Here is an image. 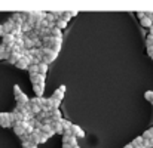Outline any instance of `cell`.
Returning a JSON list of instances; mask_svg holds the SVG:
<instances>
[{"label":"cell","instance_id":"obj_1","mask_svg":"<svg viewBox=\"0 0 153 148\" xmlns=\"http://www.w3.org/2000/svg\"><path fill=\"white\" fill-rule=\"evenodd\" d=\"M40 53H42V62H43V64H46V65L52 64V62L56 59V56H58V53H55L52 49L45 48V46H42V48H40Z\"/></svg>","mask_w":153,"mask_h":148},{"label":"cell","instance_id":"obj_2","mask_svg":"<svg viewBox=\"0 0 153 148\" xmlns=\"http://www.w3.org/2000/svg\"><path fill=\"white\" fill-rule=\"evenodd\" d=\"M13 95H15L16 104H19V105H28V104H30V98L21 91V88H19L18 85L13 86Z\"/></svg>","mask_w":153,"mask_h":148},{"label":"cell","instance_id":"obj_3","mask_svg":"<svg viewBox=\"0 0 153 148\" xmlns=\"http://www.w3.org/2000/svg\"><path fill=\"white\" fill-rule=\"evenodd\" d=\"M25 126H27V121H18V123H13L12 127H13L15 135H18L19 138H21L22 135H25Z\"/></svg>","mask_w":153,"mask_h":148},{"label":"cell","instance_id":"obj_4","mask_svg":"<svg viewBox=\"0 0 153 148\" xmlns=\"http://www.w3.org/2000/svg\"><path fill=\"white\" fill-rule=\"evenodd\" d=\"M64 94H65V86L62 85V86H59L53 94H52L51 98L53 99V101H58V102H61L62 101V98H64Z\"/></svg>","mask_w":153,"mask_h":148},{"label":"cell","instance_id":"obj_5","mask_svg":"<svg viewBox=\"0 0 153 148\" xmlns=\"http://www.w3.org/2000/svg\"><path fill=\"white\" fill-rule=\"evenodd\" d=\"M0 126L1 127H10L12 121L9 119V113H0Z\"/></svg>","mask_w":153,"mask_h":148},{"label":"cell","instance_id":"obj_6","mask_svg":"<svg viewBox=\"0 0 153 148\" xmlns=\"http://www.w3.org/2000/svg\"><path fill=\"white\" fill-rule=\"evenodd\" d=\"M62 145L77 147V138H74L73 135H70V136H62Z\"/></svg>","mask_w":153,"mask_h":148},{"label":"cell","instance_id":"obj_7","mask_svg":"<svg viewBox=\"0 0 153 148\" xmlns=\"http://www.w3.org/2000/svg\"><path fill=\"white\" fill-rule=\"evenodd\" d=\"M62 120H64V119H62V114H61L59 110L51 111V123H59V121H62Z\"/></svg>","mask_w":153,"mask_h":148},{"label":"cell","instance_id":"obj_8","mask_svg":"<svg viewBox=\"0 0 153 148\" xmlns=\"http://www.w3.org/2000/svg\"><path fill=\"white\" fill-rule=\"evenodd\" d=\"M30 80H31L33 86H34V85H42V86H45V76H42V74L33 76V77H30Z\"/></svg>","mask_w":153,"mask_h":148},{"label":"cell","instance_id":"obj_9","mask_svg":"<svg viewBox=\"0 0 153 148\" xmlns=\"http://www.w3.org/2000/svg\"><path fill=\"white\" fill-rule=\"evenodd\" d=\"M71 132H73V136H74V138H83V136H85V132H83V129H82L80 126H77V124H73V129H71Z\"/></svg>","mask_w":153,"mask_h":148},{"label":"cell","instance_id":"obj_10","mask_svg":"<svg viewBox=\"0 0 153 148\" xmlns=\"http://www.w3.org/2000/svg\"><path fill=\"white\" fill-rule=\"evenodd\" d=\"M12 43H15V37H13V34H4V36L1 37V45L9 46V45H12Z\"/></svg>","mask_w":153,"mask_h":148},{"label":"cell","instance_id":"obj_11","mask_svg":"<svg viewBox=\"0 0 153 148\" xmlns=\"http://www.w3.org/2000/svg\"><path fill=\"white\" fill-rule=\"evenodd\" d=\"M33 92L37 98H43V92H45V86L42 85H34L33 86Z\"/></svg>","mask_w":153,"mask_h":148},{"label":"cell","instance_id":"obj_12","mask_svg":"<svg viewBox=\"0 0 153 148\" xmlns=\"http://www.w3.org/2000/svg\"><path fill=\"white\" fill-rule=\"evenodd\" d=\"M40 132H42V133H45V135H48L49 138L55 135V132H53V129H52V124H43V126H42V129H40Z\"/></svg>","mask_w":153,"mask_h":148},{"label":"cell","instance_id":"obj_13","mask_svg":"<svg viewBox=\"0 0 153 148\" xmlns=\"http://www.w3.org/2000/svg\"><path fill=\"white\" fill-rule=\"evenodd\" d=\"M1 25H3V30H4L6 34H12V31H13V22H12L10 19H7V21L3 22Z\"/></svg>","mask_w":153,"mask_h":148},{"label":"cell","instance_id":"obj_14","mask_svg":"<svg viewBox=\"0 0 153 148\" xmlns=\"http://www.w3.org/2000/svg\"><path fill=\"white\" fill-rule=\"evenodd\" d=\"M15 67H16V68H19V70H28L30 64H28V61L22 56V59H19V61L15 64Z\"/></svg>","mask_w":153,"mask_h":148},{"label":"cell","instance_id":"obj_15","mask_svg":"<svg viewBox=\"0 0 153 148\" xmlns=\"http://www.w3.org/2000/svg\"><path fill=\"white\" fill-rule=\"evenodd\" d=\"M0 59H10V53L6 50V46L4 45H0Z\"/></svg>","mask_w":153,"mask_h":148},{"label":"cell","instance_id":"obj_16","mask_svg":"<svg viewBox=\"0 0 153 148\" xmlns=\"http://www.w3.org/2000/svg\"><path fill=\"white\" fill-rule=\"evenodd\" d=\"M52 129L55 133H59V135H64V127H62V121L59 123H52Z\"/></svg>","mask_w":153,"mask_h":148},{"label":"cell","instance_id":"obj_17","mask_svg":"<svg viewBox=\"0 0 153 148\" xmlns=\"http://www.w3.org/2000/svg\"><path fill=\"white\" fill-rule=\"evenodd\" d=\"M67 24H68V21H65L64 18H58V19L55 21V27L59 28V30H64V28L67 27Z\"/></svg>","mask_w":153,"mask_h":148},{"label":"cell","instance_id":"obj_18","mask_svg":"<svg viewBox=\"0 0 153 148\" xmlns=\"http://www.w3.org/2000/svg\"><path fill=\"white\" fill-rule=\"evenodd\" d=\"M19 59H22V53H21V52H16V53H10V59H9V62L15 65V64H16V62H18Z\"/></svg>","mask_w":153,"mask_h":148},{"label":"cell","instance_id":"obj_19","mask_svg":"<svg viewBox=\"0 0 153 148\" xmlns=\"http://www.w3.org/2000/svg\"><path fill=\"white\" fill-rule=\"evenodd\" d=\"M140 22H141V25H143V27H146V28H152L153 27V21L147 16V15H146L143 19H140Z\"/></svg>","mask_w":153,"mask_h":148},{"label":"cell","instance_id":"obj_20","mask_svg":"<svg viewBox=\"0 0 153 148\" xmlns=\"http://www.w3.org/2000/svg\"><path fill=\"white\" fill-rule=\"evenodd\" d=\"M27 71H28L30 77H33V76H37V74H39V65H30Z\"/></svg>","mask_w":153,"mask_h":148},{"label":"cell","instance_id":"obj_21","mask_svg":"<svg viewBox=\"0 0 153 148\" xmlns=\"http://www.w3.org/2000/svg\"><path fill=\"white\" fill-rule=\"evenodd\" d=\"M143 142H144V139H143V136H137L132 142H131V145L134 148H137V147H143Z\"/></svg>","mask_w":153,"mask_h":148},{"label":"cell","instance_id":"obj_22","mask_svg":"<svg viewBox=\"0 0 153 148\" xmlns=\"http://www.w3.org/2000/svg\"><path fill=\"white\" fill-rule=\"evenodd\" d=\"M48 68H49V65H46V64L40 62V64H39V74H42V76H46V73H48Z\"/></svg>","mask_w":153,"mask_h":148},{"label":"cell","instance_id":"obj_23","mask_svg":"<svg viewBox=\"0 0 153 148\" xmlns=\"http://www.w3.org/2000/svg\"><path fill=\"white\" fill-rule=\"evenodd\" d=\"M30 104H33V105H39V107L43 108V98H37V96H34V98L30 99Z\"/></svg>","mask_w":153,"mask_h":148},{"label":"cell","instance_id":"obj_24","mask_svg":"<svg viewBox=\"0 0 153 148\" xmlns=\"http://www.w3.org/2000/svg\"><path fill=\"white\" fill-rule=\"evenodd\" d=\"M51 36L52 37H56V39H62V33H61V30H59V28H56V27H53V28H52Z\"/></svg>","mask_w":153,"mask_h":148},{"label":"cell","instance_id":"obj_25","mask_svg":"<svg viewBox=\"0 0 153 148\" xmlns=\"http://www.w3.org/2000/svg\"><path fill=\"white\" fill-rule=\"evenodd\" d=\"M141 136H143L144 139H149V141H150V139H153V127L147 129V130H146V132H144Z\"/></svg>","mask_w":153,"mask_h":148},{"label":"cell","instance_id":"obj_26","mask_svg":"<svg viewBox=\"0 0 153 148\" xmlns=\"http://www.w3.org/2000/svg\"><path fill=\"white\" fill-rule=\"evenodd\" d=\"M144 98L147 99V101L153 105V91H147V92L144 94Z\"/></svg>","mask_w":153,"mask_h":148},{"label":"cell","instance_id":"obj_27","mask_svg":"<svg viewBox=\"0 0 153 148\" xmlns=\"http://www.w3.org/2000/svg\"><path fill=\"white\" fill-rule=\"evenodd\" d=\"M146 45H147V49H149V48H153V36H147Z\"/></svg>","mask_w":153,"mask_h":148},{"label":"cell","instance_id":"obj_28","mask_svg":"<svg viewBox=\"0 0 153 148\" xmlns=\"http://www.w3.org/2000/svg\"><path fill=\"white\" fill-rule=\"evenodd\" d=\"M62 18H64L65 21H70V18H71V12H67V10H64V13H62Z\"/></svg>","mask_w":153,"mask_h":148},{"label":"cell","instance_id":"obj_29","mask_svg":"<svg viewBox=\"0 0 153 148\" xmlns=\"http://www.w3.org/2000/svg\"><path fill=\"white\" fill-rule=\"evenodd\" d=\"M48 139H49V136H48V135H45V133H42V136H40V144L46 142Z\"/></svg>","mask_w":153,"mask_h":148},{"label":"cell","instance_id":"obj_30","mask_svg":"<svg viewBox=\"0 0 153 148\" xmlns=\"http://www.w3.org/2000/svg\"><path fill=\"white\" fill-rule=\"evenodd\" d=\"M143 139H144V138H143ZM143 147H144V148H150V141H149V139H144Z\"/></svg>","mask_w":153,"mask_h":148},{"label":"cell","instance_id":"obj_31","mask_svg":"<svg viewBox=\"0 0 153 148\" xmlns=\"http://www.w3.org/2000/svg\"><path fill=\"white\" fill-rule=\"evenodd\" d=\"M147 53H149V56L153 59V48H149V49H147Z\"/></svg>","mask_w":153,"mask_h":148},{"label":"cell","instance_id":"obj_32","mask_svg":"<svg viewBox=\"0 0 153 148\" xmlns=\"http://www.w3.org/2000/svg\"><path fill=\"white\" fill-rule=\"evenodd\" d=\"M24 148H37V145H36V144H31V142H30V144H27V147H24Z\"/></svg>","mask_w":153,"mask_h":148},{"label":"cell","instance_id":"obj_33","mask_svg":"<svg viewBox=\"0 0 153 148\" xmlns=\"http://www.w3.org/2000/svg\"><path fill=\"white\" fill-rule=\"evenodd\" d=\"M137 15H138V18H140V19H143V18L146 16V13H144V12H138Z\"/></svg>","mask_w":153,"mask_h":148},{"label":"cell","instance_id":"obj_34","mask_svg":"<svg viewBox=\"0 0 153 148\" xmlns=\"http://www.w3.org/2000/svg\"><path fill=\"white\" fill-rule=\"evenodd\" d=\"M6 33H4V30H3V25H0V37H3Z\"/></svg>","mask_w":153,"mask_h":148},{"label":"cell","instance_id":"obj_35","mask_svg":"<svg viewBox=\"0 0 153 148\" xmlns=\"http://www.w3.org/2000/svg\"><path fill=\"white\" fill-rule=\"evenodd\" d=\"M77 13H79L77 10H71V16H77Z\"/></svg>","mask_w":153,"mask_h":148},{"label":"cell","instance_id":"obj_36","mask_svg":"<svg viewBox=\"0 0 153 148\" xmlns=\"http://www.w3.org/2000/svg\"><path fill=\"white\" fill-rule=\"evenodd\" d=\"M123 148H134V147H132L131 144H128V145H125V147H123Z\"/></svg>","mask_w":153,"mask_h":148},{"label":"cell","instance_id":"obj_37","mask_svg":"<svg viewBox=\"0 0 153 148\" xmlns=\"http://www.w3.org/2000/svg\"><path fill=\"white\" fill-rule=\"evenodd\" d=\"M149 30H150V34H149V36H153V27L152 28H149Z\"/></svg>","mask_w":153,"mask_h":148},{"label":"cell","instance_id":"obj_38","mask_svg":"<svg viewBox=\"0 0 153 148\" xmlns=\"http://www.w3.org/2000/svg\"><path fill=\"white\" fill-rule=\"evenodd\" d=\"M150 148H153V139H150Z\"/></svg>","mask_w":153,"mask_h":148},{"label":"cell","instance_id":"obj_39","mask_svg":"<svg viewBox=\"0 0 153 148\" xmlns=\"http://www.w3.org/2000/svg\"><path fill=\"white\" fill-rule=\"evenodd\" d=\"M74 148H80V147H79V145H77V147H74Z\"/></svg>","mask_w":153,"mask_h":148},{"label":"cell","instance_id":"obj_40","mask_svg":"<svg viewBox=\"0 0 153 148\" xmlns=\"http://www.w3.org/2000/svg\"><path fill=\"white\" fill-rule=\"evenodd\" d=\"M137 148H144V147H137Z\"/></svg>","mask_w":153,"mask_h":148}]
</instances>
